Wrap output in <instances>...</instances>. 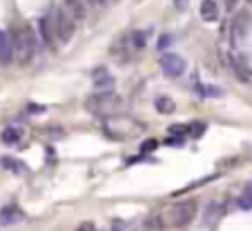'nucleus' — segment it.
<instances>
[{"instance_id": "nucleus-1", "label": "nucleus", "mask_w": 252, "mask_h": 231, "mask_svg": "<svg viewBox=\"0 0 252 231\" xmlns=\"http://www.w3.org/2000/svg\"><path fill=\"white\" fill-rule=\"evenodd\" d=\"M36 45H38V38L33 33V29L29 25H20L14 29V36H11V47H14V58L18 62H29L36 53Z\"/></svg>"}, {"instance_id": "nucleus-2", "label": "nucleus", "mask_w": 252, "mask_h": 231, "mask_svg": "<svg viewBox=\"0 0 252 231\" xmlns=\"http://www.w3.org/2000/svg\"><path fill=\"white\" fill-rule=\"evenodd\" d=\"M196 211H199V205L196 200H181V203H176L174 207L170 209L167 213V222L172 227H188L192 220L196 218Z\"/></svg>"}, {"instance_id": "nucleus-3", "label": "nucleus", "mask_w": 252, "mask_h": 231, "mask_svg": "<svg viewBox=\"0 0 252 231\" xmlns=\"http://www.w3.org/2000/svg\"><path fill=\"white\" fill-rule=\"evenodd\" d=\"M121 107V98L114 91H98L85 100V109L92 113H112Z\"/></svg>"}, {"instance_id": "nucleus-4", "label": "nucleus", "mask_w": 252, "mask_h": 231, "mask_svg": "<svg viewBox=\"0 0 252 231\" xmlns=\"http://www.w3.org/2000/svg\"><path fill=\"white\" fill-rule=\"evenodd\" d=\"M54 27H56L58 40H61V43H69L74 31H76V20H74V16H71L65 7H61V9H56V14H54Z\"/></svg>"}, {"instance_id": "nucleus-5", "label": "nucleus", "mask_w": 252, "mask_h": 231, "mask_svg": "<svg viewBox=\"0 0 252 231\" xmlns=\"http://www.w3.org/2000/svg\"><path fill=\"white\" fill-rule=\"evenodd\" d=\"M158 65H161V69L165 71L167 76H172V78H176V76H181L183 71H186V60H183L181 56H176V53H163V56L158 58Z\"/></svg>"}, {"instance_id": "nucleus-6", "label": "nucleus", "mask_w": 252, "mask_h": 231, "mask_svg": "<svg viewBox=\"0 0 252 231\" xmlns=\"http://www.w3.org/2000/svg\"><path fill=\"white\" fill-rule=\"evenodd\" d=\"M38 31H40V40H43L45 45L52 47V45L56 43V27H54L52 16H43V18L38 20Z\"/></svg>"}, {"instance_id": "nucleus-7", "label": "nucleus", "mask_w": 252, "mask_h": 231, "mask_svg": "<svg viewBox=\"0 0 252 231\" xmlns=\"http://www.w3.org/2000/svg\"><path fill=\"white\" fill-rule=\"evenodd\" d=\"M92 82H94V87L98 91H112V87H114V78H112V76L107 74V69H103V67L94 69V74H92Z\"/></svg>"}, {"instance_id": "nucleus-8", "label": "nucleus", "mask_w": 252, "mask_h": 231, "mask_svg": "<svg viewBox=\"0 0 252 231\" xmlns=\"http://www.w3.org/2000/svg\"><path fill=\"white\" fill-rule=\"evenodd\" d=\"M14 60V47H11V36L0 29V65H9Z\"/></svg>"}, {"instance_id": "nucleus-9", "label": "nucleus", "mask_w": 252, "mask_h": 231, "mask_svg": "<svg viewBox=\"0 0 252 231\" xmlns=\"http://www.w3.org/2000/svg\"><path fill=\"white\" fill-rule=\"evenodd\" d=\"M90 5H96V0H65V9L74 16V20L83 18Z\"/></svg>"}, {"instance_id": "nucleus-10", "label": "nucleus", "mask_w": 252, "mask_h": 231, "mask_svg": "<svg viewBox=\"0 0 252 231\" xmlns=\"http://www.w3.org/2000/svg\"><path fill=\"white\" fill-rule=\"evenodd\" d=\"M20 220H23V211L18 207H14V205H9V207L0 211V225H14V222Z\"/></svg>"}, {"instance_id": "nucleus-11", "label": "nucleus", "mask_w": 252, "mask_h": 231, "mask_svg": "<svg viewBox=\"0 0 252 231\" xmlns=\"http://www.w3.org/2000/svg\"><path fill=\"white\" fill-rule=\"evenodd\" d=\"M201 18L208 20V23H214V20L219 18V7L214 0H203L201 2Z\"/></svg>"}, {"instance_id": "nucleus-12", "label": "nucleus", "mask_w": 252, "mask_h": 231, "mask_svg": "<svg viewBox=\"0 0 252 231\" xmlns=\"http://www.w3.org/2000/svg\"><path fill=\"white\" fill-rule=\"evenodd\" d=\"M154 107H157L158 113H174L176 111V103L170 96H158V98L154 100Z\"/></svg>"}, {"instance_id": "nucleus-13", "label": "nucleus", "mask_w": 252, "mask_h": 231, "mask_svg": "<svg viewBox=\"0 0 252 231\" xmlns=\"http://www.w3.org/2000/svg\"><path fill=\"white\" fill-rule=\"evenodd\" d=\"M196 94L201 96H208V98H221L223 96V91L219 89V87H214V85H203V82H196Z\"/></svg>"}, {"instance_id": "nucleus-14", "label": "nucleus", "mask_w": 252, "mask_h": 231, "mask_svg": "<svg viewBox=\"0 0 252 231\" xmlns=\"http://www.w3.org/2000/svg\"><path fill=\"white\" fill-rule=\"evenodd\" d=\"M246 25H248V16L241 14L237 16V20L232 23V38H237V40H241L243 33H246Z\"/></svg>"}, {"instance_id": "nucleus-15", "label": "nucleus", "mask_w": 252, "mask_h": 231, "mask_svg": "<svg viewBox=\"0 0 252 231\" xmlns=\"http://www.w3.org/2000/svg\"><path fill=\"white\" fill-rule=\"evenodd\" d=\"M143 227H145V231H161L163 227H165V222H163V218L158 216V213H152Z\"/></svg>"}, {"instance_id": "nucleus-16", "label": "nucleus", "mask_w": 252, "mask_h": 231, "mask_svg": "<svg viewBox=\"0 0 252 231\" xmlns=\"http://www.w3.org/2000/svg\"><path fill=\"white\" fill-rule=\"evenodd\" d=\"M0 138H2V142H5V145H16V142H20V131H16L14 127H7Z\"/></svg>"}, {"instance_id": "nucleus-17", "label": "nucleus", "mask_w": 252, "mask_h": 231, "mask_svg": "<svg viewBox=\"0 0 252 231\" xmlns=\"http://www.w3.org/2000/svg\"><path fill=\"white\" fill-rule=\"evenodd\" d=\"M239 207L252 209V184H248V187L243 189V194L239 196Z\"/></svg>"}, {"instance_id": "nucleus-18", "label": "nucleus", "mask_w": 252, "mask_h": 231, "mask_svg": "<svg viewBox=\"0 0 252 231\" xmlns=\"http://www.w3.org/2000/svg\"><path fill=\"white\" fill-rule=\"evenodd\" d=\"M76 231H98L96 229L94 225H92V222H83V225H78V229Z\"/></svg>"}, {"instance_id": "nucleus-19", "label": "nucleus", "mask_w": 252, "mask_h": 231, "mask_svg": "<svg viewBox=\"0 0 252 231\" xmlns=\"http://www.w3.org/2000/svg\"><path fill=\"white\" fill-rule=\"evenodd\" d=\"M176 7H179V9H186V7H188V0H176Z\"/></svg>"}, {"instance_id": "nucleus-20", "label": "nucleus", "mask_w": 252, "mask_h": 231, "mask_svg": "<svg viewBox=\"0 0 252 231\" xmlns=\"http://www.w3.org/2000/svg\"><path fill=\"white\" fill-rule=\"evenodd\" d=\"M107 2H110V0H96V5H100V7L107 5Z\"/></svg>"}]
</instances>
